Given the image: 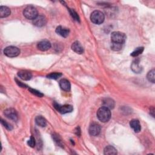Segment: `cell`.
I'll list each match as a JSON object with an SVG mask.
<instances>
[{
    "label": "cell",
    "instance_id": "obj_26",
    "mask_svg": "<svg viewBox=\"0 0 155 155\" xmlns=\"http://www.w3.org/2000/svg\"><path fill=\"white\" fill-rule=\"evenodd\" d=\"M29 91L31 93L33 94L34 95H35V96H37L38 97H42L44 95L41 92H39V91H38V90H37L35 89H33L29 88Z\"/></svg>",
    "mask_w": 155,
    "mask_h": 155
},
{
    "label": "cell",
    "instance_id": "obj_3",
    "mask_svg": "<svg viewBox=\"0 0 155 155\" xmlns=\"http://www.w3.org/2000/svg\"><path fill=\"white\" fill-rule=\"evenodd\" d=\"M24 16L28 20H35L38 16L37 9L32 6L26 7L23 11Z\"/></svg>",
    "mask_w": 155,
    "mask_h": 155
},
{
    "label": "cell",
    "instance_id": "obj_16",
    "mask_svg": "<svg viewBox=\"0 0 155 155\" xmlns=\"http://www.w3.org/2000/svg\"><path fill=\"white\" fill-rule=\"evenodd\" d=\"M131 70L136 73H140L142 72L143 68L140 66V61L139 60H135L133 62L131 65Z\"/></svg>",
    "mask_w": 155,
    "mask_h": 155
},
{
    "label": "cell",
    "instance_id": "obj_22",
    "mask_svg": "<svg viewBox=\"0 0 155 155\" xmlns=\"http://www.w3.org/2000/svg\"><path fill=\"white\" fill-rule=\"evenodd\" d=\"M62 76V74L61 73H57V72H54V73H51L48 74L47 77V78L51 79H57L59 78H60Z\"/></svg>",
    "mask_w": 155,
    "mask_h": 155
},
{
    "label": "cell",
    "instance_id": "obj_5",
    "mask_svg": "<svg viewBox=\"0 0 155 155\" xmlns=\"http://www.w3.org/2000/svg\"><path fill=\"white\" fill-rule=\"evenodd\" d=\"M4 54L8 57L14 58L18 57L20 54V49L15 46H9L7 47L4 50Z\"/></svg>",
    "mask_w": 155,
    "mask_h": 155
},
{
    "label": "cell",
    "instance_id": "obj_12",
    "mask_svg": "<svg viewBox=\"0 0 155 155\" xmlns=\"http://www.w3.org/2000/svg\"><path fill=\"white\" fill-rule=\"evenodd\" d=\"M130 126L133 129L134 131L136 132V133L140 132L141 130L140 123L139 120H137V119L131 120L130 123Z\"/></svg>",
    "mask_w": 155,
    "mask_h": 155
},
{
    "label": "cell",
    "instance_id": "obj_23",
    "mask_svg": "<svg viewBox=\"0 0 155 155\" xmlns=\"http://www.w3.org/2000/svg\"><path fill=\"white\" fill-rule=\"evenodd\" d=\"M154 73H155L154 69H153L150 71L147 74L148 80L152 83H154Z\"/></svg>",
    "mask_w": 155,
    "mask_h": 155
},
{
    "label": "cell",
    "instance_id": "obj_9",
    "mask_svg": "<svg viewBox=\"0 0 155 155\" xmlns=\"http://www.w3.org/2000/svg\"><path fill=\"white\" fill-rule=\"evenodd\" d=\"M46 23V18L43 15H38L35 20H33V24L39 27L45 26Z\"/></svg>",
    "mask_w": 155,
    "mask_h": 155
},
{
    "label": "cell",
    "instance_id": "obj_28",
    "mask_svg": "<svg viewBox=\"0 0 155 155\" xmlns=\"http://www.w3.org/2000/svg\"><path fill=\"white\" fill-rule=\"evenodd\" d=\"M27 144L30 147H34L35 146V144H36V141H35V138H34V137L33 136H31L30 140L28 141L27 142Z\"/></svg>",
    "mask_w": 155,
    "mask_h": 155
},
{
    "label": "cell",
    "instance_id": "obj_24",
    "mask_svg": "<svg viewBox=\"0 0 155 155\" xmlns=\"http://www.w3.org/2000/svg\"><path fill=\"white\" fill-rule=\"evenodd\" d=\"M123 46V45H122V44L112 43V44H111V48L113 50H114V51H119V50L122 49Z\"/></svg>",
    "mask_w": 155,
    "mask_h": 155
},
{
    "label": "cell",
    "instance_id": "obj_25",
    "mask_svg": "<svg viewBox=\"0 0 155 155\" xmlns=\"http://www.w3.org/2000/svg\"><path fill=\"white\" fill-rule=\"evenodd\" d=\"M69 12H70V13H71V16H72V18L75 20H76L77 21H79V16H78V15L76 13V12L73 9H69Z\"/></svg>",
    "mask_w": 155,
    "mask_h": 155
},
{
    "label": "cell",
    "instance_id": "obj_14",
    "mask_svg": "<svg viewBox=\"0 0 155 155\" xmlns=\"http://www.w3.org/2000/svg\"><path fill=\"white\" fill-rule=\"evenodd\" d=\"M18 75L21 79L24 81H29L32 77V73L27 71H21L18 72Z\"/></svg>",
    "mask_w": 155,
    "mask_h": 155
},
{
    "label": "cell",
    "instance_id": "obj_8",
    "mask_svg": "<svg viewBox=\"0 0 155 155\" xmlns=\"http://www.w3.org/2000/svg\"><path fill=\"white\" fill-rule=\"evenodd\" d=\"M89 131L91 136H98L101 131V126L97 123H93L90 125Z\"/></svg>",
    "mask_w": 155,
    "mask_h": 155
},
{
    "label": "cell",
    "instance_id": "obj_19",
    "mask_svg": "<svg viewBox=\"0 0 155 155\" xmlns=\"http://www.w3.org/2000/svg\"><path fill=\"white\" fill-rule=\"evenodd\" d=\"M35 122L38 126L41 127H44L47 125V121L46 119L41 116H38L36 117Z\"/></svg>",
    "mask_w": 155,
    "mask_h": 155
},
{
    "label": "cell",
    "instance_id": "obj_27",
    "mask_svg": "<svg viewBox=\"0 0 155 155\" xmlns=\"http://www.w3.org/2000/svg\"><path fill=\"white\" fill-rule=\"evenodd\" d=\"M1 124L8 130H12V127L10 124H9V123H7L6 121H5L4 120H3V119H1Z\"/></svg>",
    "mask_w": 155,
    "mask_h": 155
},
{
    "label": "cell",
    "instance_id": "obj_15",
    "mask_svg": "<svg viewBox=\"0 0 155 155\" xmlns=\"http://www.w3.org/2000/svg\"><path fill=\"white\" fill-rule=\"evenodd\" d=\"M72 49L75 52L79 54H82L84 52V48L81 43L78 41H75L73 43V44L72 45Z\"/></svg>",
    "mask_w": 155,
    "mask_h": 155
},
{
    "label": "cell",
    "instance_id": "obj_10",
    "mask_svg": "<svg viewBox=\"0 0 155 155\" xmlns=\"http://www.w3.org/2000/svg\"><path fill=\"white\" fill-rule=\"evenodd\" d=\"M38 48L43 51H45L48 50L51 47L50 43L47 40H43L40 41L37 45Z\"/></svg>",
    "mask_w": 155,
    "mask_h": 155
},
{
    "label": "cell",
    "instance_id": "obj_17",
    "mask_svg": "<svg viewBox=\"0 0 155 155\" xmlns=\"http://www.w3.org/2000/svg\"><path fill=\"white\" fill-rule=\"evenodd\" d=\"M10 9L6 6L0 7V17L1 18H6L10 15Z\"/></svg>",
    "mask_w": 155,
    "mask_h": 155
},
{
    "label": "cell",
    "instance_id": "obj_6",
    "mask_svg": "<svg viewBox=\"0 0 155 155\" xmlns=\"http://www.w3.org/2000/svg\"><path fill=\"white\" fill-rule=\"evenodd\" d=\"M55 108L61 114H65L68 113H71L73 111V107L71 105H64L60 106L57 103H54Z\"/></svg>",
    "mask_w": 155,
    "mask_h": 155
},
{
    "label": "cell",
    "instance_id": "obj_1",
    "mask_svg": "<svg viewBox=\"0 0 155 155\" xmlns=\"http://www.w3.org/2000/svg\"><path fill=\"white\" fill-rule=\"evenodd\" d=\"M96 115L100 121L107 123L111 118V112L109 109L103 106L98 109Z\"/></svg>",
    "mask_w": 155,
    "mask_h": 155
},
{
    "label": "cell",
    "instance_id": "obj_2",
    "mask_svg": "<svg viewBox=\"0 0 155 155\" xmlns=\"http://www.w3.org/2000/svg\"><path fill=\"white\" fill-rule=\"evenodd\" d=\"M126 40V36L124 33L120 32H113L111 35L112 43L123 45Z\"/></svg>",
    "mask_w": 155,
    "mask_h": 155
},
{
    "label": "cell",
    "instance_id": "obj_13",
    "mask_svg": "<svg viewBox=\"0 0 155 155\" xmlns=\"http://www.w3.org/2000/svg\"><path fill=\"white\" fill-rule=\"evenodd\" d=\"M56 32L60 36L65 38V37H68V35H69L70 30L68 29L65 28L64 27L58 26L56 29Z\"/></svg>",
    "mask_w": 155,
    "mask_h": 155
},
{
    "label": "cell",
    "instance_id": "obj_20",
    "mask_svg": "<svg viewBox=\"0 0 155 155\" xmlns=\"http://www.w3.org/2000/svg\"><path fill=\"white\" fill-rule=\"evenodd\" d=\"M104 153L106 155H113V154H116L117 151L115 147H113L112 145L107 146L104 151Z\"/></svg>",
    "mask_w": 155,
    "mask_h": 155
},
{
    "label": "cell",
    "instance_id": "obj_29",
    "mask_svg": "<svg viewBox=\"0 0 155 155\" xmlns=\"http://www.w3.org/2000/svg\"><path fill=\"white\" fill-rule=\"evenodd\" d=\"M16 80V82H17V84H18L20 87H26V85L25 84H23L21 82H20V81H18V80H17L16 79H15Z\"/></svg>",
    "mask_w": 155,
    "mask_h": 155
},
{
    "label": "cell",
    "instance_id": "obj_21",
    "mask_svg": "<svg viewBox=\"0 0 155 155\" xmlns=\"http://www.w3.org/2000/svg\"><path fill=\"white\" fill-rule=\"evenodd\" d=\"M143 51H144V47H137L131 54V56L133 57H137L140 54H141L143 52Z\"/></svg>",
    "mask_w": 155,
    "mask_h": 155
},
{
    "label": "cell",
    "instance_id": "obj_11",
    "mask_svg": "<svg viewBox=\"0 0 155 155\" xmlns=\"http://www.w3.org/2000/svg\"><path fill=\"white\" fill-rule=\"evenodd\" d=\"M59 84L62 90L66 91V92L70 91L71 88V82L67 79H62L61 80H60Z\"/></svg>",
    "mask_w": 155,
    "mask_h": 155
},
{
    "label": "cell",
    "instance_id": "obj_18",
    "mask_svg": "<svg viewBox=\"0 0 155 155\" xmlns=\"http://www.w3.org/2000/svg\"><path fill=\"white\" fill-rule=\"evenodd\" d=\"M103 105H104V107H106L110 110L114 108L115 102L110 98H106L103 101Z\"/></svg>",
    "mask_w": 155,
    "mask_h": 155
},
{
    "label": "cell",
    "instance_id": "obj_4",
    "mask_svg": "<svg viewBox=\"0 0 155 155\" xmlns=\"http://www.w3.org/2000/svg\"><path fill=\"white\" fill-rule=\"evenodd\" d=\"M105 16L104 13L99 10L93 12L90 15V20L95 24H101L104 22Z\"/></svg>",
    "mask_w": 155,
    "mask_h": 155
},
{
    "label": "cell",
    "instance_id": "obj_7",
    "mask_svg": "<svg viewBox=\"0 0 155 155\" xmlns=\"http://www.w3.org/2000/svg\"><path fill=\"white\" fill-rule=\"evenodd\" d=\"M4 115L9 119L16 121L18 120V114L16 110L13 109H7L4 110Z\"/></svg>",
    "mask_w": 155,
    "mask_h": 155
}]
</instances>
